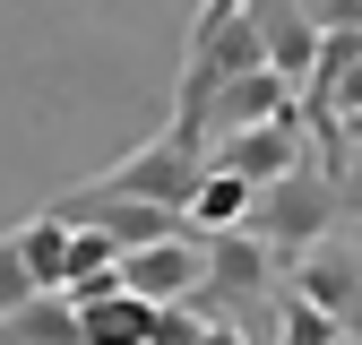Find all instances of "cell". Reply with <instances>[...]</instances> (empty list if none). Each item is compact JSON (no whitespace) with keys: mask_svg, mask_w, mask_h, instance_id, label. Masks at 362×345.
I'll return each instance as SVG.
<instances>
[{"mask_svg":"<svg viewBox=\"0 0 362 345\" xmlns=\"http://www.w3.org/2000/svg\"><path fill=\"white\" fill-rule=\"evenodd\" d=\"M267 345H345V328L320 311V302H302L293 285H285V302H276V337Z\"/></svg>","mask_w":362,"mask_h":345,"instance_id":"cell-13","label":"cell"},{"mask_svg":"<svg viewBox=\"0 0 362 345\" xmlns=\"http://www.w3.org/2000/svg\"><path fill=\"white\" fill-rule=\"evenodd\" d=\"M121 276H129V293H139V302H156V311H164V302H199V285H207V233L121 259Z\"/></svg>","mask_w":362,"mask_h":345,"instance_id":"cell-8","label":"cell"},{"mask_svg":"<svg viewBox=\"0 0 362 345\" xmlns=\"http://www.w3.org/2000/svg\"><path fill=\"white\" fill-rule=\"evenodd\" d=\"M250 216H259V190L233 182V172H207V190H199V207H190V225H199V233H250Z\"/></svg>","mask_w":362,"mask_h":345,"instance_id":"cell-11","label":"cell"},{"mask_svg":"<svg viewBox=\"0 0 362 345\" xmlns=\"http://www.w3.org/2000/svg\"><path fill=\"white\" fill-rule=\"evenodd\" d=\"M43 285H35V268H26V250H18V233H0V328H9L26 302H35Z\"/></svg>","mask_w":362,"mask_h":345,"instance_id":"cell-14","label":"cell"},{"mask_svg":"<svg viewBox=\"0 0 362 345\" xmlns=\"http://www.w3.org/2000/svg\"><path fill=\"white\" fill-rule=\"evenodd\" d=\"M259 35H267V69L302 95L320 78V52H328V26L310 18V0H259Z\"/></svg>","mask_w":362,"mask_h":345,"instance_id":"cell-7","label":"cell"},{"mask_svg":"<svg viewBox=\"0 0 362 345\" xmlns=\"http://www.w3.org/2000/svg\"><path fill=\"white\" fill-rule=\"evenodd\" d=\"M216 320L199 311V302H164V320H156V345H199Z\"/></svg>","mask_w":362,"mask_h":345,"instance_id":"cell-16","label":"cell"},{"mask_svg":"<svg viewBox=\"0 0 362 345\" xmlns=\"http://www.w3.org/2000/svg\"><path fill=\"white\" fill-rule=\"evenodd\" d=\"M345 199H354V225H362V172H354V190H345Z\"/></svg>","mask_w":362,"mask_h":345,"instance_id":"cell-17","label":"cell"},{"mask_svg":"<svg viewBox=\"0 0 362 345\" xmlns=\"http://www.w3.org/2000/svg\"><path fill=\"white\" fill-rule=\"evenodd\" d=\"M345 225H354V199H345V182H337L320 156H310L302 172H285L276 190H259V216H250V233L276 250L285 268H293V259H310L320 242H337Z\"/></svg>","mask_w":362,"mask_h":345,"instance_id":"cell-2","label":"cell"},{"mask_svg":"<svg viewBox=\"0 0 362 345\" xmlns=\"http://www.w3.org/2000/svg\"><path fill=\"white\" fill-rule=\"evenodd\" d=\"M86 320V345H156V302H139V293H121V302H95V311H78Z\"/></svg>","mask_w":362,"mask_h":345,"instance_id":"cell-12","label":"cell"},{"mask_svg":"<svg viewBox=\"0 0 362 345\" xmlns=\"http://www.w3.org/2000/svg\"><path fill=\"white\" fill-rule=\"evenodd\" d=\"M18 250H26V268H35V285H43V293H69V268H78V233L61 225L52 207L18 225Z\"/></svg>","mask_w":362,"mask_h":345,"instance_id":"cell-9","label":"cell"},{"mask_svg":"<svg viewBox=\"0 0 362 345\" xmlns=\"http://www.w3.org/2000/svg\"><path fill=\"white\" fill-rule=\"evenodd\" d=\"M310 147H302V112L293 121H267V129H242V139H216V172H233L250 190H276L285 172H302Z\"/></svg>","mask_w":362,"mask_h":345,"instance_id":"cell-6","label":"cell"},{"mask_svg":"<svg viewBox=\"0 0 362 345\" xmlns=\"http://www.w3.org/2000/svg\"><path fill=\"white\" fill-rule=\"evenodd\" d=\"M285 285H293L302 302H320L345 337H362V233H337V242H320L310 259H293Z\"/></svg>","mask_w":362,"mask_h":345,"instance_id":"cell-5","label":"cell"},{"mask_svg":"<svg viewBox=\"0 0 362 345\" xmlns=\"http://www.w3.org/2000/svg\"><path fill=\"white\" fill-rule=\"evenodd\" d=\"M52 216H61V225H78V233H112V242H121V259L164 250V242H199V233H190V216H173V207H139V199H112L104 182L61 190V199H52Z\"/></svg>","mask_w":362,"mask_h":345,"instance_id":"cell-4","label":"cell"},{"mask_svg":"<svg viewBox=\"0 0 362 345\" xmlns=\"http://www.w3.org/2000/svg\"><path fill=\"white\" fill-rule=\"evenodd\" d=\"M207 172H216L207 147H190V139H173V129H156L147 147H129L121 164H104L95 182H104L112 199H139V207H173V216H190L199 190H207Z\"/></svg>","mask_w":362,"mask_h":345,"instance_id":"cell-3","label":"cell"},{"mask_svg":"<svg viewBox=\"0 0 362 345\" xmlns=\"http://www.w3.org/2000/svg\"><path fill=\"white\" fill-rule=\"evenodd\" d=\"M69 233H78V225H69ZM112 268H121V242H112V233H78V268H69V293H78V285H95V276H112Z\"/></svg>","mask_w":362,"mask_h":345,"instance_id":"cell-15","label":"cell"},{"mask_svg":"<svg viewBox=\"0 0 362 345\" xmlns=\"http://www.w3.org/2000/svg\"><path fill=\"white\" fill-rule=\"evenodd\" d=\"M0 345H86V320H78L69 293H35L26 311L0 328Z\"/></svg>","mask_w":362,"mask_h":345,"instance_id":"cell-10","label":"cell"},{"mask_svg":"<svg viewBox=\"0 0 362 345\" xmlns=\"http://www.w3.org/2000/svg\"><path fill=\"white\" fill-rule=\"evenodd\" d=\"M267 69V35H259V9L242 0H207L190 18V52H181V86H173V112L164 129L190 147H216V104L233 95L242 78Z\"/></svg>","mask_w":362,"mask_h":345,"instance_id":"cell-1","label":"cell"}]
</instances>
